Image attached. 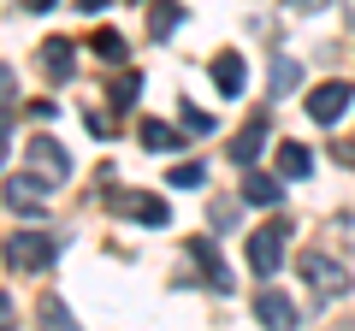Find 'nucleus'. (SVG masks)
Returning a JSON list of instances; mask_svg holds the SVG:
<instances>
[{"mask_svg":"<svg viewBox=\"0 0 355 331\" xmlns=\"http://www.w3.org/2000/svg\"><path fill=\"white\" fill-rule=\"evenodd\" d=\"M166 184H172V190H202L207 172H202L196 160H184V166H172V178H166Z\"/></svg>","mask_w":355,"mask_h":331,"instance_id":"obj_19","label":"nucleus"},{"mask_svg":"<svg viewBox=\"0 0 355 331\" xmlns=\"http://www.w3.org/2000/svg\"><path fill=\"white\" fill-rule=\"evenodd\" d=\"M48 6H53V0H30V12H48Z\"/></svg>","mask_w":355,"mask_h":331,"instance_id":"obj_28","label":"nucleus"},{"mask_svg":"<svg viewBox=\"0 0 355 331\" xmlns=\"http://www.w3.org/2000/svg\"><path fill=\"white\" fill-rule=\"evenodd\" d=\"M0 255H6L12 272H42L53 260V237L48 231H12V237L0 242Z\"/></svg>","mask_w":355,"mask_h":331,"instance_id":"obj_1","label":"nucleus"},{"mask_svg":"<svg viewBox=\"0 0 355 331\" xmlns=\"http://www.w3.org/2000/svg\"><path fill=\"white\" fill-rule=\"evenodd\" d=\"M0 154H6V125H0Z\"/></svg>","mask_w":355,"mask_h":331,"instance_id":"obj_29","label":"nucleus"},{"mask_svg":"<svg viewBox=\"0 0 355 331\" xmlns=\"http://www.w3.org/2000/svg\"><path fill=\"white\" fill-rule=\"evenodd\" d=\"M349 101H355L349 83H320V89L308 95V118H314V125H338V118L349 113Z\"/></svg>","mask_w":355,"mask_h":331,"instance_id":"obj_5","label":"nucleus"},{"mask_svg":"<svg viewBox=\"0 0 355 331\" xmlns=\"http://www.w3.org/2000/svg\"><path fill=\"white\" fill-rule=\"evenodd\" d=\"M0 195H6V207H18V213H48V184H42L36 172L6 178V184H0Z\"/></svg>","mask_w":355,"mask_h":331,"instance_id":"obj_4","label":"nucleus"},{"mask_svg":"<svg viewBox=\"0 0 355 331\" xmlns=\"http://www.w3.org/2000/svg\"><path fill=\"white\" fill-rule=\"evenodd\" d=\"M190 260L202 267L207 290H231V272H225V260H219V249H214L207 237H190Z\"/></svg>","mask_w":355,"mask_h":331,"instance_id":"obj_9","label":"nucleus"},{"mask_svg":"<svg viewBox=\"0 0 355 331\" xmlns=\"http://www.w3.org/2000/svg\"><path fill=\"white\" fill-rule=\"evenodd\" d=\"M113 207L130 213V219H142V225H166V219H172V207L154 202V195H113Z\"/></svg>","mask_w":355,"mask_h":331,"instance_id":"obj_11","label":"nucleus"},{"mask_svg":"<svg viewBox=\"0 0 355 331\" xmlns=\"http://www.w3.org/2000/svg\"><path fill=\"white\" fill-rule=\"evenodd\" d=\"M83 125L95 130V136H107V130H113V118H107V113H95V107H89V113H83Z\"/></svg>","mask_w":355,"mask_h":331,"instance_id":"obj_23","label":"nucleus"},{"mask_svg":"<svg viewBox=\"0 0 355 331\" xmlns=\"http://www.w3.org/2000/svg\"><path fill=\"white\" fill-rule=\"evenodd\" d=\"M18 95V77H12V65H0V118H6V101Z\"/></svg>","mask_w":355,"mask_h":331,"instance_id":"obj_22","label":"nucleus"},{"mask_svg":"<svg viewBox=\"0 0 355 331\" xmlns=\"http://www.w3.org/2000/svg\"><path fill=\"white\" fill-rule=\"evenodd\" d=\"M314 6H326V0H296V12H314Z\"/></svg>","mask_w":355,"mask_h":331,"instance_id":"obj_27","label":"nucleus"},{"mask_svg":"<svg viewBox=\"0 0 355 331\" xmlns=\"http://www.w3.org/2000/svg\"><path fill=\"white\" fill-rule=\"evenodd\" d=\"M137 89H142V77H130V71H125V77L113 83V107H130V95H137Z\"/></svg>","mask_w":355,"mask_h":331,"instance_id":"obj_21","label":"nucleus"},{"mask_svg":"<svg viewBox=\"0 0 355 331\" xmlns=\"http://www.w3.org/2000/svg\"><path fill=\"white\" fill-rule=\"evenodd\" d=\"M36 319H42V331H83V325H77V319H71V307L60 302V296H42Z\"/></svg>","mask_w":355,"mask_h":331,"instance_id":"obj_15","label":"nucleus"},{"mask_svg":"<svg viewBox=\"0 0 355 331\" xmlns=\"http://www.w3.org/2000/svg\"><path fill=\"white\" fill-rule=\"evenodd\" d=\"M12 319H18V314H12V296L0 290V331H12Z\"/></svg>","mask_w":355,"mask_h":331,"instance_id":"obj_25","label":"nucleus"},{"mask_svg":"<svg viewBox=\"0 0 355 331\" xmlns=\"http://www.w3.org/2000/svg\"><path fill=\"white\" fill-rule=\"evenodd\" d=\"M254 319L266 331H296V307L284 290H254Z\"/></svg>","mask_w":355,"mask_h":331,"instance_id":"obj_7","label":"nucleus"},{"mask_svg":"<svg viewBox=\"0 0 355 331\" xmlns=\"http://www.w3.org/2000/svg\"><path fill=\"white\" fill-rule=\"evenodd\" d=\"M243 195H249L254 207H272V202H284V184L272 178V172H249V178H243Z\"/></svg>","mask_w":355,"mask_h":331,"instance_id":"obj_14","label":"nucleus"},{"mask_svg":"<svg viewBox=\"0 0 355 331\" xmlns=\"http://www.w3.org/2000/svg\"><path fill=\"white\" fill-rule=\"evenodd\" d=\"M314 172V154L302 148V142H279V184L284 178H308Z\"/></svg>","mask_w":355,"mask_h":331,"instance_id":"obj_13","label":"nucleus"},{"mask_svg":"<svg viewBox=\"0 0 355 331\" xmlns=\"http://www.w3.org/2000/svg\"><path fill=\"white\" fill-rule=\"evenodd\" d=\"M178 24H184V6H178V0H154V12H148V30H154V36H172Z\"/></svg>","mask_w":355,"mask_h":331,"instance_id":"obj_17","label":"nucleus"},{"mask_svg":"<svg viewBox=\"0 0 355 331\" xmlns=\"http://www.w3.org/2000/svg\"><path fill=\"white\" fill-rule=\"evenodd\" d=\"M30 166H36L42 184H65V178H71V160H65V148H60L53 136H36V142H30Z\"/></svg>","mask_w":355,"mask_h":331,"instance_id":"obj_6","label":"nucleus"},{"mask_svg":"<svg viewBox=\"0 0 355 331\" xmlns=\"http://www.w3.org/2000/svg\"><path fill=\"white\" fill-rule=\"evenodd\" d=\"M296 267H302V278H308V284H320V296H343V290H349V272H343L331 255H320V249H308Z\"/></svg>","mask_w":355,"mask_h":331,"instance_id":"obj_3","label":"nucleus"},{"mask_svg":"<svg viewBox=\"0 0 355 331\" xmlns=\"http://www.w3.org/2000/svg\"><path fill=\"white\" fill-rule=\"evenodd\" d=\"M214 89L219 95H243V89H249V65H243V53H219V60H214Z\"/></svg>","mask_w":355,"mask_h":331,"instance_id":"obj_10","label":"nucleus"},{"mask_svg":"<svg viewBox=\"0 0 355 331\" xmlns=\"http://www.w3.org/2000/svg\"><path fill=\"white\" fill-rule=\"evenodd\" d=\"M349 331H355V325H349Z\"/></svg>","mask_w":355,"mask_h":331,"instance_id":"obj_30","label":"nucleus"},{"mask_svg":"<svg viewBox=\"0 0 355 331\" xmlns=\"http://www.w3.org/2000/svg\"><path fill=\"white\" fill-rule=\"evenodd\" d=\"M95 53H101V65H125V36L119 30H101L95 36Z\"/></svg>","mask_w":355,"mask_h":331,"instance_id":"obj_18","label":"nucleus"},{"mask_svg":"<svg viewBox=\"0 0 355 331\" xmlns=\"http://www.w3.org/2000/svg\"><path fill=\"white\" fill-rule=\"evenodd\" d=\"M36 60H42V71H48L53 83H71V71H77V48H71L65 36L42 42V48H36Z\"/></svg>","mask_w":355,"mask_h":331,"instance_id":"obj_8","label":"nucleus"},{"mask_svg":"<svg viewBox=\"0 0 355 331\" xmlns=\"http://www.w3.org/2000/svg\"><path fill=\"white\" fill-rule=\"evenodd\" d=\"M137 136L148 142L154 154H172V148H178V130H172V125H160V118H142V125H137Z\"/></svg>","mask_w":355,"mask_h":331,"instance_id":"obj_16","label":"nucleus"},{"mask_svg":"<svg viewBox=\"0 0 355 331\" xmlns=\"http://www.w3.org/2000/svg\"><path fill=\"white\" fill-rule=\"evenodd\" d=\"M284 237H291V225L284 219H272V225H261L249 237V267L261 272V278H272L279 272V260H284Z\"/></svg>","mask_w":355,"mask_h":331,"instance_id":"obj_2","label":"nucleus"},{"mask_svg":"<svg viewBox=\"0 0 355 331\" xmlns=\"http://www.w3.org/2000/svg\"><path fill=\"white\" fill-rule=\"evenodd\" d=\"M261 142H266V113H254L249 125L237 130V142H231V160H237V166H254V154H261Z\"/></svg>","mask_w":355,"mask_h":331,"instance_id":"obj_12","label":"nucleus"},{"mask_svg":"<svg viewBox=\"0 0 355 331\" xmlns=\"http://www.w3.org/2000/svg\"><path fill=\"white\" fill-rule=\"evenodd\" d=\"M83 12H89V18H95V12H107V0H83Z\"/></svg>","mask_w":355,"mask_h":331,"instance_id":"obj_26","label":"nucleus"},{"mask_svg":"<svg viewBox=\"0 0 355 331\" xmlns=\"http://www.w3.org/2000/svg\"><path fill=\"white\" fill-rule=\"evenodd\" d=\"M296 83H302V65H296V60H284V53H279V60H272V89H296Z\"/></svg>","mask_w":355,"mask_h":331,"instance_id":"obj_20","label":"nucleus"},{"mask_svg":"<svg viewBox=\"0 0 355 331\" xmlns=\"http://www.w3.org/2000/svg\"><path fill=\"white\" fill-rule=\"evenodd\" d=\"M184 125H190L196 136H207V130H214V118H207V113H190V107H184Z\"/></svg>","mask_w":355,"mask_h":331,"instance_id":"obj_24","label":"nucleus"}]
</instances>
